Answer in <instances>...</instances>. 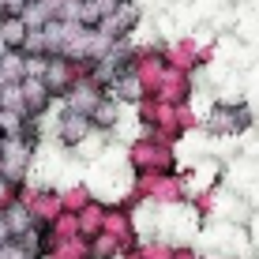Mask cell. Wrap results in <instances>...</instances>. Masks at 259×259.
I'll list each match as a JSON object with an SVG mask.
<instances>
[{"label":"cell","mask_w":259,"mask_h":259,"mask_svg":"<svg viewBox=\"0 0 259 259\" xmlns=\"http://www.w3.org/2000/svg\"><path fill=\"white\" fill-rule=\"evenodd\" d=\"M120 4H139V0H120Z\"/></svg>","instance_id":"cell-23"},{"label":"cell","mask_w":259,"mask_h":259,"mask_svg":"<svg viewBox=\"0 0 259 259\" xmlns=\"http://www.w3.org/2000/svg\"><path fill=\"white\" fill-rule=\"evenodd\" d=\"M0 71H4V83H23V79H26V57H23V53H8V57H0Z\"/></svg>","instance_id":"cell-15"},{"label":"cell","mask_w":259,"mask_h":259,"mask_svg":"<svg viewBox=\"0 0 259 259\" xmlns=\"http://www.w3.org/2000/svg\"><path fill=\"white\" fill-rule=\"evenodd\" d=\"M26 4H30V0H4V15H19V19H23Z\"/></svg>","instance_id":"cell-19"},{"label":"cell","mask_w":259,"mask_h":259,"mask_svg":"<svg viewBox=\"0 0 259 259\" xmlns=\"http://www.w3.org/2000/svg\"><path fill=\"white\" fill-rule=\"evenodd\" d=\"M120 120H124V105L117 102V98H102V105H98V109L91 113V124H94V132H105V136H109V132H117L120 128Z\"/></svg>","instance_id":"cell-9"},{"label":"cell","mask_w":259,"mask_h":259,"mask_svg":"<svg viewBox=\"0 0 259 259\" xmlns=\"http://www.w3.org/2000/svg\"><path fill=\"white\" fill-rule=\"evenodd\" d=\"M105 147H109V136H105V132H94V136H91V139H87V143H83V147H79V150H75V154H79V158H87V162H94V158H98V154H102V150H105Z\"/></svg>","instance_id":"cell-16"},{"label":"cell","mask_w":259,"mask_h":259,"mask_svg":"<svg viewBox=\"0 0 259 259\" xmlns=\"http://www.w3.org/2000/svg\"><path fill=\"white\" fill-rule=\"evenodd\" d=\"M8 53H12V49H8V46H4V38H0V57H8Z\"/></svg>","instance_id":"cell-22"},{"label":"cell","mask_w":259,"mask_h":259,"mask_svg":"<svg viewBox=\"0 0 259 259\" xmlns=\"http://www.w3.org/2000/svg\"><path fill=\"white\" fill-rule=\"evenodd\" d=\"M173 259H203L199 252H195V248H177V255Z\"/></svg>","instance_id":"cell-20"},{"label":"cell","mask_w":259,"mask_h":259,"mask_svg":"<svg viewBox=\"0 0 259 259\" xmlns=\"http://www.w3.org/2000/svg\"><path fill=\"white\" fill-rule=\"evenodd\" d=\"M105 210H109V203L98 199V195L87 203V210L79 214V237L83 240H94V237L105 233Z\"/></svg>","instance_id":"cell-8"},{"label":"cell","mask_w":259,"mask_h":259,"mask_svg":"<svg viewBox=\"0 0 259 259\" xmlns=\"http://www.w3.org/2000/svg\"><path fill=\"white\" fill-rule=\"evenodd\" d=\"M30 4H38V0H30Z\"/></svg>","instance_id":"cell-25"},{"label":"cell","mask_w":259,"mask_h":259,"mask_svg":"<svg viewBox=\"0 0 259 259\" xmlns=\"http://www.w3.org/2000/svg\"><path fill=\"white\" fill-rule=\"evenodd\" d=\"M46 259H94V255H91V240H83V237L57 240V244L49 248Z\"/></svg>","instance_id":"cell-10"},{"label":"cell","mask_w":259,"mask_h":259,"mask_svg":"<svg viewBox=\"0 0 259 259\" xmlns=\"http://www.w3.org/2000/svg\"><path fill=\"white\" fill-rule=\"evenodd\" d=\"M192 94H195V87H192V75H184V71H173L169 68L165 75H162V83H158V91H154V102H162V105H192Z\"/></svg>","instance_id":"cell-5"},{"label":"cell","mask_w":259,"mask_h":259,"mask_svg":"<svg viewBox=\"0 0 259 259\" xmlns=\"http://www.w3.org/2000/svg\"><path fill=\"white\" fill-rule=\"evenodd\" d=\"M128 165L132 177H169L181 173L177 165V147L154 132H139V136L128 139Z\"/></svg>","instance_id":"cell-1"},{"label":"cell","mask_w":259,"mask_h":259,"mask_svg":"<svg viewBox=\"0 0 259 259\" xmlns=\"http://www.w3.org/2000/svg\"><path fill=\"white\" fill-rule=\"evenodd\" d=\"M53 136H57L60 147L79 150L87 139L94 136V124H91V117H79V113H64V109H60L57 124H53Z\"/></svg>","instance_id":"cell-4"},{"label":"cell","mask_w":259,"mask_h":259,"mask_svg":"<svg viewBox=\"0 0 259 259\" xmlns=\"http://www.w3.org/2000/svg\"><path fill=\"white\" fill-rule=\"evenodd\" d=\"M53 57H26V79H46Z\"/></svg>","instance_id":"cell-17"},{"label":"cell","mask_w":259,"mask_h":259,"mask_svg":"<svg viewBox=\"0 0 259 259\" xmlns=\"http://www.w3.org/2000/svg\"><path fill=\"white\" fill-rule=\"evenodd\" d=\"M4 240H12V233H8V222H4V210H0V244Z\"/></svg>","instance_id":"cell-21"},{"label":"cell","mask_w":259,"mask_h":259,"mask_svg":"<svg viewBox=\"0 0 259 259\" xmlns=\"http://www.w3.org/2000/svg\"><path fill=\"white\" fill-rule=\"evenodd\" d=\"M19 203L30 210V218L38 222L41 229L53 226V222L64 214V203H60V192L49 188V184H23L19 188Z\"/></svg>","instance_id":"cell-2"},{"label":"cell","mask_w":259,"mask_h":259,"mask_svg":"<svg viewBox=\"0 0 259 259\" xmlns=\"http://www.w3.org/2000/svg\"><path fill=\"white\" fill-rule=\"evenodd\" d=\"M0 113H19V117H26L23 83H4L0 87Z\"/></svg>","instance_id":"cell-13"},{"label":"cell","mask_w":259,"mask_h":259,"mask_svg":"<svg viewBox=\"0 0 259 259\" xmlns=\"http://www.w3.org/2000/svg\"><path fill=\"white\" fill-rule=\"evenodd\" d=\"M102 98H109L102 91V87H94L91 79H83V83H75L68 91V98H64V113H79V117H91V113L102 105Z\"/></svg>","instance_id":"cell-6"},{"label":"cell","mask_w":259,"mask_h":259,"mask_svg":"<svg viewBox=\"0 0 259 259\" xmlns=\"http://www.w3.org/2000/svg\"><path fill=\"white\" fill-rule=\"evenodd\" d=\"M91 255H94V259H124V244H120L117 237L102 233V237L91 240Z\"/></svg>","instance_id":"cell-14"},{"label":"cell","mask_w":259,"mask_h":259,"mask_svg":"<svg viewBox=\"0 0 259 259\" xmlns=\"http://www.w3.org/2000/svg\"><path fill=\"white\" fill-rule=\"evenodd\" d=\"M26 23L19 19V15H8V19H0V38H4V46L12 49V53H23L26 46Z\"/></svg>","instance_id":"cell-11"},{"label":"cell","mask_w":259,"mask_h":259,"mask_svg":"<svg viewBox=\"0 0 259 259\" xmlns=\"http://www.w3.org/2000/svg\"><path fill=\"white\" fill-rule=\"evenodd\" d=\"M23 102H26V117L30 120H46L57 98L49 94V87L41 79H23Z\"/></svg>","instance_id":"cell-7"},{"label":"cell","mask_w":259,"mask_h":259,"mask_svg":"<svg viewBox=\"0 0 259 259\" xmlns=\"http://www.w3.org/2000/svg\"><path fill=\"white\" fill-rule=\"evenodd\" d=\"M0 87H4V71H0Z\"/></svg>","instance_id":"cell-24"},{"label":"cell","mask_w":259,"mask_h":259,"mask_svg":"<svg viewBox=\"0 0 259 259\" xmlns=\"http://www.w3.org/2000/svg\"><path fill=\"white\" fill-rule=\"evenodd\" d=\"M91 4L98 8V15H102V19H109V15L120 8V0H91Z\"/></svg>","instance_id":"cell-18"},{"label":"cell","mask_w":259,"mask_h":259,"mask_svg":"<svg viewBox=\"0 0 259 259\" xmlns=\"http://www.w3.org/2000/svg\"><path fill=\"white\" fill-rule=\"evenodd\" d=\"M94 199V192L87 188V184H71V188L60 192V203H64V214H83L87 203Z\"/></svg>","instance_id":"cell-12"},{"label":"cell","mask_w":259,"mask_h":259,"mask_svg":"<svg viewBox=\"0 0 259 259\" xmlns=\"http://www.w3.org/2000/svg\"><path fill=\"white\" fill-rule=\"evenodd\" d=\"M30 165H34V147L26 139H0V177L23 188L30 177Z\"/></svg>","instance_id":"cell-3"}]
</instances>
